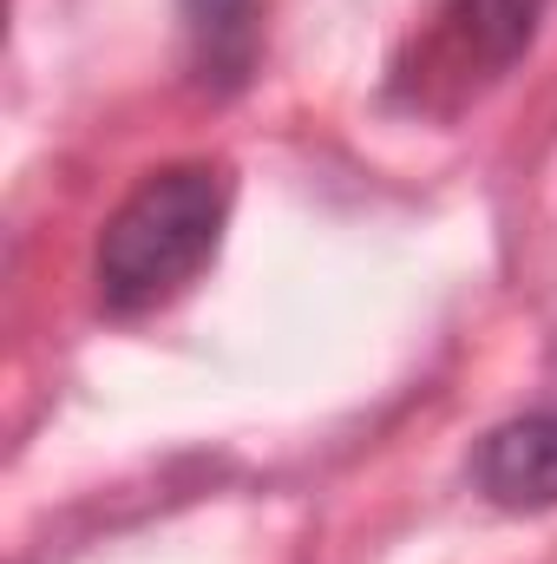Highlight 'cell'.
<instances>
[{
  "mask_svg": "<svg viewBox=\"0 0 557 564\" xmlns=\"http://www.w3.org/2000/svg\"><path fill=\"white\" fill-rule=\"evenodd\" d=\"M433 46L472 73V79H499L538 33L545 20V0H439L433 13Z\"/></svg>",
  "mask_w": 557,
  "mask_h": 564,
  "instance_id": "3957f363",
  "label": "cell"
},
{
  "mask_svg": "<svg viewBox=\"0 0 557 564\" xmlns=\"http://www.w3.org/2000/svg\"><path fill=\"white\" fill-rule=\"evenodd\" d=\"M230 224V171L223 164H171L151 171L99 230V302L112 315L157 308L197 276Z\"/></svg>",
  "mask_w": 557,
  "mask_h": 564,
  "instance_id": "6da1fadb",
  "label": "cell"
},
{
  "mask_svg": "<svg viewBox=\"0 0 557 564\" xmlns=\"http://www.w3.org/2000/svg\"><path fill=\"white\" fill-rule=\"evenodd\" d=\"M184 7V40H190V73L210 99H230L250 86L256 53H263V20L256 0H177Z\"/></svg>",
  "mask_w": 557,
  "mask_h": 564,
  "instance_id": "277c9868",
  "label": "cell"
},
{
  "mask_svg": "<svg viewBox=\"0 0 557 564\" xmlns=\"http://www.w3.org/2000/svg\"><path fill=\"white\" fill-rule=\"evenodd\" d=\"M472 486L505 512L557 506V408L492 426L479 440V453H472Z\"/></svg>",
  "mask_w": 557,
  "mask_h": 564,
  "instance_id": "7a4b0ae2",
  "label": "cell"
}]
</instances>
